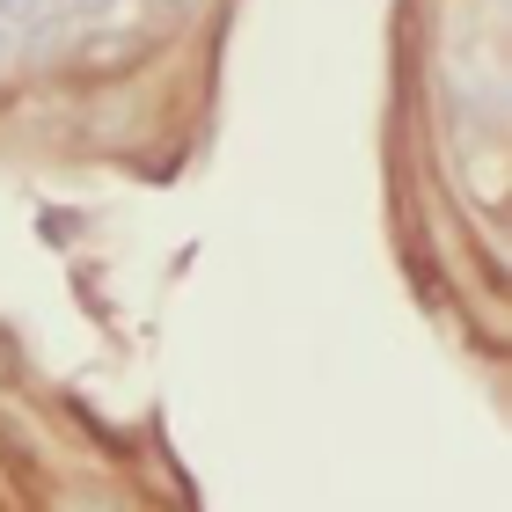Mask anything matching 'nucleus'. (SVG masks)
<instances>
[{"label":"nucleus","mask_w":512,"mask_h":512,"mask_svg":"<svg viewBox=\"0 0 512 512\" xmlns=\"http://www.w3.org/2000/svg\"><path fill=\"white\" fill-rule=\"evenodd\" d=\"M52 8L59 0H0V22L8 30H37V22H52Z\"/></svg>","instance_id":"nucleus-1"},{"label":"nucleus","mask_w":512,"mask_h":512,"mask_svg":"<svg viewBox=\"0 0 512 512\" xmlns=\"http://www.w3.org/2000/svg\"><path fill=\"white\" fill-rule=\"evenodd\" d=\"M74 8H81V15H110L118 0H74Z\"/></svg>","instance_id":"nucleus-2"},{"label":"nucleus","mask_w":512,"mask_h":512,"mask_svg":"<svg viewBox=\"0 0 512 512\" xmlns=\"http://www.w3.org/2000/svg\"><path fill=\"white\" fill-rule=\"evenodd\" d=\"M15 52V30H8V22H0V59H8Z\"/></svg>","instance_id":"nucleus-3"}]
</instances>
